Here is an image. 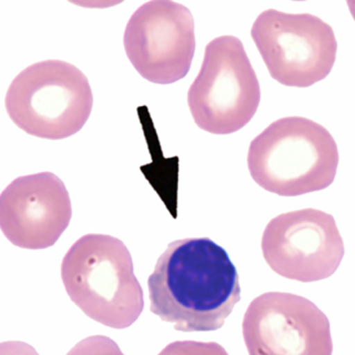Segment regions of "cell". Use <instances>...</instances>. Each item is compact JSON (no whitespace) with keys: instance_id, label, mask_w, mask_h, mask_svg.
<instances>
[{"instance_id":"cell-5","label":"cell","mask_w":355,"mask_h":355,"mask_svg":"<svg viewBox=\"0 0 355 355\" xmlns=\"http://www.w3.org/2000/svg\"><path fill=\"white\" fill-rule=\"evenodd\" d=\"M261 86L240 39L222 36L205 47L188 105L198 128L230 135L244 128L259 109Z\"/></svg>"},{"instance_id":"cell-12","label":"cell","mask_w":355,"mask_h":355,"mask_svg":"<svg viewBox=\"0 0 355 355\" xmlns=\"http://www.w3.org/2000/svg\"><path fill=\"white\" fill-rule=\"evenodd\" d=\"M67 355H124L117 343L105 336H92L76 345Z\"/></svg>"},{"instance_id":"cell-11","label":"cell","mask_w":355,"mask_h":355,"mask_svg":"<svg viewBox=\"0 0 355 355\" xmlns=\"http://www.w3.org/2000/svg\"><path fill=\"white\" fill-rule=\"evenodd\" d=\"M159 355H230L227 351L215 342L178 340L171 343Z\"/></svg>"},{"instance_id":"cell-3","label":"cell","mask_w":355,"mask_h":355,"mask_svg":"<svg viewBox=\"0 0 355 355\" xmlns=\"http://www.w3.org/2000/svg\"><path fill=\"white\" fill-rule=\"evenodd\" d=\"M247 163L251 178L263 190L279 196H300L334 182L338 145L313 120L282 118L253 139Z\"/></svg>"},{"instance_id":"cell-9","label":"cell","mask_w":355,"mask_h":355,"mask_svg":"<svg viewBox=\"0 0 355 355\" xmlns=\"http://www.w3.org/2000/svg\"><path fill=\"white\" fill-rule=\"evenodd\" d=\"M249 355H332L327 315L304 297L268 292L251 301L243 319Z\"/></svg>"},{"instance_id":"cell-4","label":"cell","mask_w":355,"mask_h":355,"mask_svg":"<svg viewBox=\"0 0 355 355\" xmlns=\"http://www.w3.org/2000/svg\"><path fill=\"white\" fill-rule=\"evenodd\" d=\"M92 107L88 78L76 66L58 60L26 68L14 78L6 96L12 121L26 134L49 140L80 132Z\"/></svg>"},{"instance_id":"cell-1","label":"cell","mask_w":355,"mask_h":355,"mask_svg":"<svg viewBox=\"0 0 355 355\" xmlns=\"http://www.w3.org/2000/svg\"><path fill=\"white\" fill-rule=\"evenodd\" d=\"M150 311L178 331L220 329L241 300L236 266L209 238L170 243L148 278Z\"/></svg>"},{"instance_id":"cell-13","label":"cell","mask_w":355,"mask_h":355,"mask_svg":"<svg viewBox=\"0 0 355 355\" xmlns=\"http://www.w3.org/2000/svg\"><path fill=\"white\" fill-rule=\"evenodd\" d=\"M0 355H39V353L26 343L10 340L1 343Z\"/></svg>"},{"instance_id":"cell-8","label":"cell","mask_w":355,"mask_h":355,"mask_svg":"<svg viewBox=\"0 0 355 355\" xmlns=\"http://www.w3.org/2000/svg\"><path fill=\"white\" fill-rule=\"evenodd\" d=\"M123 43L142 78L155 84H173L188 74L194 58V18L175 1L151 0L132 14Z\"/></svg>"},{"instance_id":"cell-6","label":"cell","mask_w":355,"mask_h":355,"mask_svg":"<svg viewBox=\"0 0 355 355\" xmlns=\"http://www.w3.org/2000/svg\"><path fill=\"white\" fill-rule=\"evenodd\" d=\"M251 37L270 76L284 86H313L330 73L336 62L334 30L311 14L267 10L253 24Z\"/></svg>"},{"instance_id":"cell-2","label":"cell","mask_w":355,"mask_h":355,"mask_svg":"<svg viewBox=\"0 0 355 355\" xmlns=\"http://www.w3.org/2000/svg\"><path fill=\"white\" fill-rule=\"evenodd\" d=\"M62 280L89 318L115 329L132 326L144 309V293L123 242L107 234L78 239L62 261Z\"/></svg>"},{"instance_id":"cell-7","label":"cell","mask_w":355,"mask_h":355,"mask_svg":"<svg viewBox=\"0 0 355 355\" xmlns=\"http://www.w3.org/2000/svg\"><path fill=\"white\" fill-rule=\"evenodd\" d=\"M261 251L272 271L307 284L334 275L345 247L334 216L304 209L273 218L263 230Z\"/></svg>"},{"instance_id":"cell-10","label":"cell","mask_w":355,"mask_h":355,"mask_svg":"<svg viewBox=\"0 0 355 355\" xmlns=\"http://www.w3.org/2000/svg\"><path fill=\"white\" fill-rule=\"evenodd\" d=\"M71 217L69 193L61 178L51 172L16 178L0 196V227L20 248L53 246Z\"/></svg>"}]
</instances>
